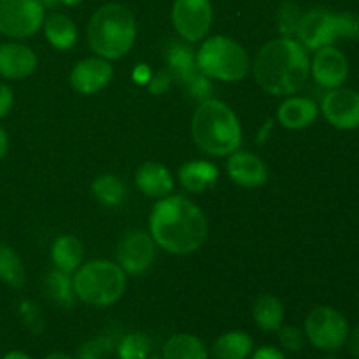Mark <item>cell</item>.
Listing matches in <instances>:
<instances>
[{
  "label": "cell",
  "mask_w": 359,
  "mask_h": 359,
  "mask_svg": "<svg viewBox=\"0 0 359 359\" xmlns=\"http://www.w3.org/2000/svg\"><path fill=\"white\" fill-rule=\"evenodd\" d=\"M149 230L161 249L170 255L186 256L202 248L209 224L196 203L186 196L168 195L153 207Z\"/></svg>",
  "instance_id": "6da1fadb"
},
{
  "label": "cell",
  "mask_w": 359,
  "mask_h": 359,
  "mask_svg": "<svg viewBox=\"0 0 359 359\" xmlns=\"http://www.w3.org/2000/svg\"><path fill=\"white\" fill-rule=\"evenodd\" d=\"M255 79L266 93L291 97L304 90L311 76L307 49L297 39L280 37L266 42L252 63Z\"/></svg>",
  "instance_id": "7a4b0ae2"
},
{
  "label": "cell",
  "mask_w": 359,
  "mask_h": 359,
  "mask_svg": "<svg viewBox=\"0 0 359 359\" xmlns=\"http://www.w3.org/2000/svg\"><path fill=\"white\" fill-rule=\"evenodd\" d=\"M191 135L200 151L210 156H228L242 144V128L235 112L224 102H202L191 119Z\"/></svg>",
  "instance_id": "3957f363"
},
{
  "label": "cell",
  "mask_w": 359,
  "mask_h": 359,
  "mask_svg": "<svg viewBox=\"0 0 359 359\" xmlns=\"http://www.w3.org/2000/svg\"><path fill=\"white\" fill-rule=\"evenodd\" d=\"M86 35L97 56L109 62L123 58L135 42L137 20L123 4H104L88 21Z\"/></svg>",
  "instance_id": "277c9868"
},
{
  "label": "cell",
  "mask_w": 359,
  "mask_h": 359,
  "mask_svg": "<svg viewBox=\"0 0 359 359\" xmlns=\"http://www.w3.org/2000/svg\"><path fill=\"white\" fill-rule=\"evenodd\" d=\"M74 293L83 304L91 307H109L123 297L126 290V273L118 263L97 259L81 265L74 272Z\"/></svg>",
  "instance_id": "5b68a950"
},
{
  "label": "cell",
  "mask_w": 359,
  "mask_h": 359,
  "mask_svg": "<svg viewBox=\"0 0 359 359\" xmlns=\"http://www.w3.org/2000/svg\"><path fill=\"white\" fill-rule=\"evenodd\" d=\"M196 67L209 79L237 83L249 74L251 60L237 41L216 35L203 41L196 51Z\"/></svg>",
  "instance_id": "8992f818"
},
{
  "label": "cell",
  "mask_w": 359,
  "mask_h": 359,
  "mask_svg": "<svg viewBox=\"0 0 359 359\" xmlns=\"http://www.w3.org/2000/svg\"><path fill=\"white\" fill-rule=\"evenodd\" d=\"M305 337L319 351L335 353L349 337V325L342 312L323 305L309 312L305 319Z\"/></svg>",
  "instance_id": "52a82bcc"
},
{
  "label": "cell",
  "mask_w": 359,
  "mask_h": 359,
  "mask_svg": "<svg viewBox=\"0 0 359 359\" xmlns=\"http://www.w3.org/2000/svg\"><path fill=\"white\" fill-rule=\"evenodd\" d=\"M46 20V7L39 0H0V34L27 39L37 34Z\"/></svg>",
  "instance_id": "ba28073f"
},
{
  "label": "cell",
  "mask_w": 359,
  "mask_h": 359,
  "mask_svg": "<svg viewBox=\"0 0 359 359\" xmlns=\"http://www.w3.org/2000/svg\"><path fill=\"white\" fill-rule=\"evenodd\" d=\"M212 18L210 0H174L172 6V23L186 42L203 41L212 27Z\"/></svg>",
  "instance_id": "9c48e42d"
},
{
  "label": "cell",
  "mask_w": 359,
  "mask_h": 359,
  "mask_svg": "<svg viewBox=\"0 0 359 359\" xmlns=\"http://www.w3.org/2000/svg\"><path fill=\"white\" fill-rule=\"evenodd\" d=\"M294 37L305 49H312V51L333 46V42L339 39L335 13L325 7H314L304 13Z\"/></svg>",
  "instance_id": "30bf717a"
},
{
  "label": "cell",
  "mask_w": 359,
  "mask_h": 359,
  "mask_svg": "<svg viewBox=\"0 0 359 359\" xmlns=\"http://www.w3.org/2000/svg\"><path fill=\"white\" fill-rule=\"evenodd\" d=\"M321 112L337 130L351 132L359 128V91L351 88H333L325 95Z\"/></svg>",
  "instance_id": "8fae6325"
},
{
  "label": "cell",
  "mask_w": 359,
  "mask_h": 359,
  "mask_svg": "<svg viewBox=\"0 0 359 359\" xmlns=\"http://www.w3.org/2000/svg\"><path fill=\"white\" fill-rule=\"evenodd\" d=\"M154 255H156V242L153 241V237L144 231H132L119 242L116 259L123 272L139 276L149 269L151 263L154 262Z\"/></svg>",
  "instance_id": "7c38bea8"
},
{
  "label": "cell",
  "mask_w": 359,
  "mask_h": 359,
  "mask_svg": "<svg viewBox=\"0 0 359 359\" xmlns=\"http://www.w3.org/2000/svg\"><path fill=\"white\" fill-rule=\"evenodd\" d=\"M311 74L319 86L328 90L340 88L349 77V62L335 46H326L316 51L311 62Z\"/></svg>",
  "instance_id": "4fadbf2b"
},
{
  "label": "cell",
  "mask_w": 359,
  "mask_h": 359,
  "mask_svg": "<svg viewBox=\"0 0 359 359\" xmlns=\"http://www.w3.org/2000/svg\"><path fill=\"white\" fill-rule=\"evenodd\" d=\"M111 62L100 56H90L74 65L70 84L81 95H93L104 90L112 79Z\"/></svg>",
  "instance_id": "5bb4252c"
},
{
  "label": "cell",
  "mask_w": 359,
  "mask_h": 359,
  "mask_svg": "<svg viewBox=\"0 0 359 359\" xmlns=\"http://www.w3.org/2000/svg\"><path fill=\"white\" fill-rule=\"evenodd\" d=\"M226 172L233 182L244 188H259L269 179L266 163L249 151H235L228 154Z\"/></svg>",
  "instance_id": "9a60e30c"
},
{
  "label": "cell",
  "mask_w": 359,
  "mask_h": 359,
  "mask_svg": "<svg viewBox=\"0 0 359 359\" xmlns=\"http://www.w3.org/2000/svg\"><path fill=\"white\" fill-rule=\"evenodd\" d=\"M37 67V56L20 42L0 44V76L6 79H25Z\"/></svg>",
  "instance_id": "2e32d148"
},
{
  "label": "cell",
  "mask_w": 359,
  "mask_h": 359,
  "mask_svg": "<svg viewBox=\"0 0 359 359\" xmlns=\"http://www.w3.org/2000/svg\"><path fill=\"white\" fill-rule=\"evenodd\" d=\"M137 188L144 196L161 200L174 191V177L170 170L156 161L142 163L135 172Z\"/></svg>",
  "instance_id": "e0dca14e"
},
{
  "label": "cell",
  "mask_w": 359,
  "mask_h": 359,
  "mask_svg": "<svg viewBox=\"0 0 359 359\" xmlns=\"http://www.w3.org/2000/svg\"><path fill=\"white\" fill-rule=\"evenodd\" d=\"M319 107L307 97H287L277 111L279 123L287 130H302L318 119Z\"/></svg>",
  "instance_id": "ac0fdd59"
},
{
  "label": "cell",
  "mask_w": 359,
  "mask_h": 359,
  "mask_svg": "<svg viewBox=\"0 0 359 359\" xmlns=\"http://www.w3.org/2000/svg\"><path fill=\"white\" fill-rule=\"evenodd\" d=\"M219 170L214 163L203 160L188 161L179 168V182L189 193H203L214 186Z\"/></svg>",
  "instance_id": "d6986e66"
},
{
  "label": "cell",
  "mask_w": 359,
  "mask_h": 359,
  "mask_svg": "<svg viewBox=\"0 0 359 359\" xmlns=\"http://www.w3.org/2000/svg\"><path fill=\"white\" fill-rule=\"evenodd\" d=\"M83 244L74 235H60L51 248V258L56 270L63 273H74L83 263Z\"/></svg>",
  "instance_id": "ffe728a7"
},
{
  "label": "cell",
  "mask_w": 359,
  "mask_h": 359,
  "mask_svg": "<svg viewBox=\"0 0 359 359\" xmlns=\"http://www.w3.org/2000/svg\"><path fill=\"white\" fill-rule=\"evenodd\" d=\"M44 34L49 44L56 49H70L77 42V27L67 14L51 13L44 20Z\"/></svg>",
  "instance_id": "44dd1931"
},
{
  "label": "cell",
  "mask_w": 359,
  "mask_h": 359,
  "mask_svg": "<svg viewBox=\"0 0 359 359\" xmlns=\"http://www.w3.org/2000/svg\"><path fill=\"white\" fill-rule=\"evenodd\" d=\"M252 319L263 332H277L284 321V307L273 294L263 293L252 304Z\"/></svg>",
  "instance_id": "7402d4cb"
},
{
  "label": "cell",
  "mask_w": 359,
  "mask_h": 359,
  "mask_svg": "<svg viewBox=\"0 0 359 359\" xmlns=\"http://www.w3.org/2000/svg\"><path fill=\"white\" fill-rule=\"evenodd\" d=\"M165 58H167L168 70H170L174 81L179 83H186L193 74L198 72L196 67V55L189 46L181 44V42H170L165 51Z\"/></svg>",
  "instance_id": "603a6c76"
},
{
  "label": "cell",
  "mask_w": 359,
  "mask_h": 359,
  "mask_svg": "<svg viewBox=\"0 0 359 359\" xmlns=\"http://www.w3.org/2000/svg\"><path fill=\"white\" fill-rule=\"evenodd\" d=\"M163 359H209V353L198 337L191 333H177L165 342Z\"/></svg>",
  "instance_id": "cb8c5ba5"
},
{
  "label": "cell",
  "mask_w": 359,
  "mask_h": 359,
  "mask_svg": "<svg viewBox=\"0 0 359 359\" xmlns=\"http://www.w3.org/2000/svg\"><path fill=\"white\" fill-rule=\"evenodd\" d=\"M251 335L244 332H228L214 342L212 351L217 359H248L252 353Z\"/></svg>",
  "instance_id": "d4e9b609"
},
{
  "label": "cell",
  "mask_w": 359,
  "mask_h": 359,
  "mask_svg": "<svg viewBox=\"0 0 359 359\" xmlns=\"http://www.w3.org/2000/svg\"><path fill=\"white\" fill-rule=\"evenodd\" d=\"M91 189H93V195L97 196L98 202L104 203L105 207L121 205L126 196V188L123 181L118 175L112 174H104L95 179Z\"/></svg>",
  "instance_id": "484cf974"
},
{
  "label": "cell",
  "mask_w": 359,
  "mask_h": 359,
  "mask_svg": "<svg viewBox=\"0 0 359 359\" xmlns=\"http://www.w3.org/2000/svg\"><path fill=\"white\" fill-rule=\"evenodd\" d=\"M0 280L11 287H21L25 283V266L13 248L0 244Z\"/></svg>",
  "instance_id": "4316f807"
},
{
  "label": "cell",
  "mask_w": 359,
  "mask_h": 359,
  "mask_svg": "<svg viewBox=\"0 0 359 359\" xmlns=\"http://www.w3.org/2000/svg\"><path fill=\"white\" fill-rule=\"evenodd\" d=\"M46 293L49 294L51 300L56 304L63 305V307H72L74 300H76V293H74L72 280L69 279V273H63L60 270H55L46 279Z\"/></svg>",
  "instance_id": "83f0119b"
},
{
  "label": "cell",
  "mask_w": 359,
  "mask_h": 359,
  "mask_svg": "<svg viewBox=\"0 0 359 359\" xmlns=\"http://www.w3.org/2000/svg\"><path fill=\"white\" fill-rule=\"evenodd\" d=\"M302 14H304V11H302L300 6H298L297 2H293V0H286V2L280 4L279 11H277L276 21L277 30H279V34L283 35V37L294 39L298 25H300Z\"/></svg>",
  "instance_id": "f1b7e54d"
},
{
  "label": "cell",
  "mask_w": 359,
  "mask_h": 359,
  "mask_svg": "<svg viewBox=\"0 0 359 359\" xmlns=\"http://www.w3.org/2000/svg\"><path fill=\"white\" fill-rule=\"evenodd\" d=\"M151 353V342L142 333H130L123 337L118 346L119 359H147Z\"/></svg>",
  "instance_id": "f546056e"
},
{
  "label": "cell",
  "mask_w": 359,
  "mask_h": 359,
  "mask_svg": "<svg viewBox=\"0 0 359 359\" xmlns=\"http://www.w3.org/2000/svg\"><path fill=\"white\" fill-rule=\"evenodd\" d=\"M182 86H184L186 93H188L191 98H195V100H198L200 104L209 100L214 93L212 83H210L209 77L203 76L200 70L196 74H193L186 83H182Z\"/></svg>",
  "instance_id": "4dcf8cb0"
},
{
  "label": "cell",
  "mask_w": 359,
  "mask_h": 359,
  "mask_svg": "<svg viewBox=\"0 0 359 359\" xmlns=\"http://www.w3.org/2000/svg\"><path fill=\"white\" fill-rule=\"evenodd\" d=\"M337 32L339 37L349 39V41H359V14L351 11H340L335 13Z\"/></svg>",
  "instance_id": "1f68e13d"
},
{
  "label": "cell",
  "mask_w": 359,
  "mask_h": 359,
  "mask_svg": "<svg viewBox=\"0 0 359 359\" xmlns=\"http://www.w3.org/2000/svg\"><path fill=\"white\" fill-rule=\"evenodd\" d=\"M277 335H279V344L290 353H300L305 347V333L302 332L297 326H280L277 330Z\"/></svg>",
  "instance_id": "d6a6232c"
},
{
  "label": "cell",
  "mask_w": 359,
  "mask_h": 359,
  "mask_svg": "<svg viewBox=\"0 0 359 359\" xmlns=\"http://www.w3.org/2000/svg\"><path fill=\"white\" fill-rule=\"evenodd\" d=\"M172 81H174V77H172L170 70L168 69L160 70V72L153 74V76L149 77V81H147V88H149V91L153 95H161L170 88Z\"/></svg>",
  "instance_id": "836d02e7"
},
{
  "label": "cell",
  "mask_w": 359,
  "mask_h": 359,
  "mask_svg": "<svg viewBox=\"0 0 359 359\" xmlns=\"http://www.w3.org/2000/svg\"><path fill=\"white\" fill-rule=\"evenodd\" d=\"M13 102H14V97L11 88L7 86V84L0 83V118L7 116V112H9L11 107H13Z\"/></svg>",
  "instance_id": "e575fe53"
},
{
  "label": "cell",
  "mask_w": 359,
  "mask_h": 359,
  "mask_svg": "<svg viewBox=\"0 0 359 359\" xmlns=\"http://www.w3.org/2000/svg\"><path fill=\"white\" fill-rule=\"evenodd\" d=\"M102 353H104V347H102V340H91L86 346L83 347V351L79 353L81 359H100Z\"/></svg>",
  "instance_id": "d590c367"
},
{
  "label": "cell",
  "mask_w": 359,
  "mask_h": 359,
  "mask_svg": "<svg viewBox=\"0 0 359 359\" xmlns=\"http://www.w3.org/2000/svg\"><path fill=\"white\" fill-rule=\"evenodd\" d=\"M249 359H286V356L283 354V351L276 349V347H259L255 354H252Z\"/></svg>",
  "instance_id": "8d00e7d4"
},
{
  "label": "cell",
  "mask_w": 359,
  "mask_h": 359,
  "mask_svg": "<svg viewBox=\"0 0 359 359\" xmlns=\"http://www.w3.org/2000/svg\"><path fill=\"white\" fill-rule=\"evenodd\" d=\"M347 344H349V351L354 358L359 359V325L347 337Z\"/></svg>",
  "instance_id": "74e56055"
},
{
  "label": "cell",
  "mask_w": 359,
  "mask_h": 359,
  "mask_svg": "<svg viewBox=\"0 0 359 359\" xmlns=\"http://www.w3.org/2000/svg\"><path fill=\"white\" fill-rule=\"evenodd\" d=\"M133 76H135V79L139 81V83H147V81H149V77H151V72H149V69H147L146 65H139V67H137V70H135V74H133Z\"/></svg>",
  "instance_id": "f35d334b"
},
{
  "label": "cell",
  "mask_w": 359,
  "mask_h": 359,
  "mask_svg": "<svg viewBox=\"0 0 359 359\" xmlns=\"http://www.w3.org/2000/svg\"><path fill=\"white\" fill-rule=\"evenodd\" d=\"M7 147H9V139H7L6 130H4L2 126H0V160H2V158L6 156Z\"/></svg>",
  "instance_id": "ab89813d"
},
{
  "label": "cell",
  "mask_w": 359,
  "mask_h": 359,
  "mask_svg": "<svg viewBox=\"0 0 359 359\" xmlns=\"http://www.w3.org/2000/svg\"><path fill=\"white\" fill-rule=\"evenodd\" d=\"M2 359H32L28 354L21 353V351H13V353H7Z\"/></svg>",
  "instance_id": "60d3db41"
},
{
  "label": "cell",
  "mask_w": 359,
  "mask_h": 359,
  "mask_svg": "<svg viewBox=\"0 0 359 359\" xmlns=\"http://www.w3.org/2000/svg\"><path fill=\"white\" fill-rule=\"evenodd\" d=\"M83 0H58V6L62 4V6H67V7H74L77 6V4H81Z\"/></svg>",
  "instance_id": "b9f144b4"
},
{
  "label": "cell",
  "mask_w": 359,
  "mask_h": 359,
  "mask_svg": "<svg viewBox=\"0 0 359 359\" xmlns=\"http://www.w3.org/2000/svg\"><path fill=\"white\" fill-rule=\"evenodd\" d=\"M44 359H74V358L67 356V354H63V353H53V354H49V356H46Z\"/></svg>",
  "instance_id": "7bdbcfd3"
},
{
  "label": "cell",
  "mask_w": 359,
  "mask_h": 359,
  "mask_svg": "<svg viewBox=\"0 0 359 359\" xmlns=\"http://www.w3.org/2000/svg\"><path fill=\"white\" fill-rule=\"evenodd\" d=\"M39 2L44 7H48V9H53V7L58 6V0H39Z\"/></svg>",
  "instance_id": "ee69618b"
},
{
  "label": "cell",
  "mask_w": 359,
  "mask_h": 359,
  "mask_svg": "<svg viewBox=\"0 0 359 359\" xmlns=\"http://www.w3.org/2000/svg\"><path fill=\"white\" fill-rule=\"evenodd\" d=\"M147 359H163V358H158V356H151V358H147Z\"/></svg>",
  "instance_id": "f6af8a7d"
},
{
  "label": "cell",
  "mask_w": 359,
  "mask_h": 359,
  "mask_svg": "<svg viewBox=\"0 0 359 359\" xmlns=\"http://www.w3.org/2000/svg\"><path fill=\"white\" fill-rule=\"evenodd\" d=\"M325 359H337V358H333V356H330V358H325Z\"/></svg>",
  "instance_id": "bcb514c9"
}]
</instances>
